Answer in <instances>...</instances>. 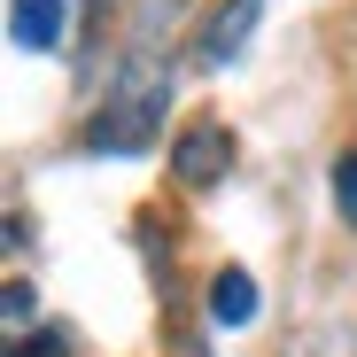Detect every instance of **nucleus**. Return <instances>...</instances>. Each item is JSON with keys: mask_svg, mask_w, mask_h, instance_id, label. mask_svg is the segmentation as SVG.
Wrapping results in <instances>:
<instances>
[{"mask_svg": "<svg viewBox=\"0 0 357 357\" xmlns=\"http://www.w3.org/2000/svg\"><path fill=\"white\" fill-rule=\"evenodd\" d=\"M249 319H257V280L241 264H225L210 280V326H249Z\"/></svg>", "mask_w": 357, "mask_h": 357, "instance_id": "39448f33", "label": "nucleus"}, {"mask_svg": "<svg viewBox=\"0 0 357 357\" xmlns=\"http://www.w3.org/2000/svg\"><path fill=\"white\" fill-rule=\"evenodd\" d=\"M8 357H63V334H24Z\"/></svg>", "mask_w": 357, "mask_h": 357, "instance_id": "0eeeda50", "label": "nucleus"}, {"mask_svg": "<svg viewBox=\"0 0 357 357\" xmlns=\"http://www.w3.org/2000/svg\"><path fill=\"white\" fill-rule=\"evenodd\" d=\"M0 311H8V319L24 326V319H31V287H24V280H8V295H0Z\"/></svg>", "mask_w": 357, "mask_h": 357, "instance_id": "6e6552de", "label": "nucleus"}, {"mask_svg": "<svg viewBox=\"0 0 357 357\" xmlns=\"http://www.w3.org/2000/svg\"><path fill=\"white\" fill-rule=\"evenodd\" d=\"M63 24H70L63 0H8V39L31 47V54H54V47H63Z\"/></svg>", "mask_w": 357, "mask_h": 357, "instance_id": "7ed1b4c3", "label": "nucleus"}, {"mask_svg": "<svg viewBox=\"0 0 357 357\" xmlns=\"http://www.w3.org/2000/svg\"><path fill=\"white\" fill-rule=\"evenodd\" d=\"M155 125H163V70L132 63L125 78L109 86L101 116L86 125V148H93V155H140V148L155 140Z\"/></svg>", "mask_w": 357, "mask_h": 357, "instance_id": "f257e3e1", "label": "nucleus"}, {"mask_svg": "<svg viewBox=\"0 0 357 357\" xmlns=\"http://www.w3.org/2000/svg\"><path fill=\"white\" fill-rule=\"evenodd\" d=\"M334 210H342V218L357 225V148H349V155L334 163Z\"/></svg>", "mask_w": 357, "mask_h": 357, "instance_id": "423d86ee", "label": "nucleus"}, {"mask_svg": "<svg viewBox=\"0 0 357 357\" xmlns=\"http://www.w3.org/2000/svg\"><path fill=\"white\" fill-rule=\"evenodd\" d=\"M257 16H264V0H225V8L210 16V31H202V54H210V63H241Z\"/></svg>", "mask_w": 357, "mask_h": 357, "instance_id": "20e7f679", "label": "nucleus"}, {"mask_svg": "<svg viewBox=\"0 0 357 357\" xmlns=\"http://www.w3.org/2000/svg\"><path fill=\"white\" fill-rule=\"evenodd\" d=\"M225 163H233V132H225V125H210V116L171 140V171H178V187H218Z\"/></svg>", "mask_w": 357, "mask_h": 357, "instance_id": "f03ea898", "label": "nucleus"}]
</instances>
